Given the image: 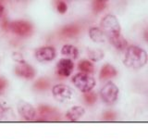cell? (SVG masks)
Wrapping results in <instances>:
<instances>
[{"mask_svg":"<svg viewBox=\"0 0 148 139\" xmlns=\"http://www.w3.org/2000/svg\"><path fill=\"white\" fill-rule=\"evenodd\" d=\"M39 120H58L60 119L59 111L54 107L48 105H42L38 108Z\"/></svg>","mask_w":148,"mask_h":139,"instance_id":"ba28073f","label":"cell"},{"mask_svg":"<svg viewBox=\"0 0 148 139\" xmlns=\"http://www.w3.org/2000/svg\"><path fill=\"white\" fill-rule=\"evenodd\" d=\"M85 113V109L81 106H73L66 112L67 120L71 122H76L80 120Z\"/></svg>","mask_w":148,"mask_h":139,"instance_id":"7c38bea8","label":"cell"},{"mask_svg":"<svg viewBox=\"0 0 148 139\" xmlns=\"http://www.w3.org/2000/svg\"><path fill=\"white\" fill-rule=\"evenodd\" d=\"M81 32L80 26L76 24H69L63 27L61 31H60V34L63 37H67V38H73L76 37Z\"/></svg>","mask_w":148,"mask_h":139,"instance_id":"4fadbf2b","label":"cell"},{"mask_svg":"<svg viewBox=\"0 0 148 139\" xmlns=\"http://www.w3.org/2000/svg\"><path fill=\"white\" fill-rule=\"evenodd\" d=\"M104 56V52L100 49H88V57L92 61H99Z\"/></svg>","mask_w":148,"mask_h":139,"instance_id":"d6986e66","label":"cell"},{"mask_svg":"<svg viewBox=\"0 0 148 139\" xmlns=\"http://www.w3.org/2000/svg\"><path fill=\"white\" fill-rule=\"evenodd\" d=\"M101 30L104 32L106 36H108L109 41L116 39L119 37L120 32H121V28H120V24L118 21V19L116 16L111 15V14H108L106 15L100 22Z\"/></svg>","mask_w":148,"mask_h":139,"instance_id":"7a4b0ae2","label":"cell"},{"mask_svg":"<svg viewBox=\"0 0 148 139\" xmlns=\"http://www.w3.org/2000/svg\"><path fill=\"white\" fill-rule=\"evenodd\" d=\"M74 69V63L71 59L63 58L58 60L57 64V74L59 77L67 78L71 75Z\"/></svg>","mask_w":148,"mask_h":139,"instance_id":"30bf717a","label":"cell"},{"mask_svg":"<svg viewBox=\"0 0 148 139\" xmlns=\"http://www.w3.org/2000/svg\"><path fill=\"white\" fill-rule=\"evenodd\" d=\"M13 59L15 60V61H17L18 62V63H22V62H24L25 60H24V58H22V55L21 54V53H18V52H15V53H13Z\"/></svg>","mask_w":148,"mask_h":139,"instance_id":"d4e9b609","label":"cell"},{"mask_svg":"<svg viewBox=\"0 0 148 139\" xmlns=\"http://www.w3.org/2000/svg\"><path fill=\"white\" fill-rule=\"evenodd\" d=\"M34 57L40 62L52 61L57 57V51L53 46H42V47H39L35 50Z\"/></svg>","mask_w":148,"mask_h":139,"instance_id":"52a82bcc","label":"cell"},{"mask_svg":"<svg viewBox=\"0 0 148 139\" xmlns=\"http://www.w3.org/2000/svg\"><path fill=\"white\" fill-rule=\"evenodd\" d=\"M6 111H7L6 109L0 104V120H2L5 117V115H6Z\"/></svg>","mask_w":148,"mask_h":139,"instance_id":"4316f807","label":"cell"},{"mask_svg":"<svg viewBox=\"0 0 148 139\" xmlns=\"http://www.w3.org/2000/svg\"><path fill=\"white\" fill-rule=\"evenodd\" d=\"M52 94L56 100L58 102H64L71 98L73 91L69 85L60 83V85H54L52 88Z\"/></svg>","mask_w":148,"mask_h":139,"instance_id":"8992f818","label":"cell"},{"mask_svg":"<svg viewBox=\"0 0 148 139\" xmlns=\"http://www.w3.org/2000/svg\"><path fill=\"white\" fill-rule=\"evenodd\" d=\"M9 30H10L14 34L18 36H29L32 32L34 28L32 25L29 21H14L9 23Z\"/></svg>","mask_w":148,"mask_h":139,"instance_id":"5b68a950","label":"cell"},{"mask_svg":"<svg viewBox=\"0 0 148 139\" xmlns=\"http://www.w3.org/2000/svg\"><path fill=\"white\" fill-rule=\"evenodd\" d=\"M106 7V1L104 0H95L92 3V8L94 12L99 13L101 11H103Z\"/></svg>","mask_w":148,"mask_h":139,"instance_id":"44dd1931","label":"cell"},{"mask_svg":"<svg viewBox=\"0 0 148 139\" xmlns=\"http://www.w3.org/2000/svg\"><path fill=\"white\" fill-rule=\"evenodd\" d=\"M148 56L145 50L138 45H130L126 50L123 62L129 68L140 69L147 63Z\"/></svg>","mask_w":148,"mask_h":139,"instance_id":"6da1fadb","label":"cell"},{"mask_svg":"<svg viewBox=\"0 0 148 139\" xmlns=\"http://www.w3.org/2000/svg\"><path fill=\"white\" fill-rule=\"evenodd\" d=\"M117 73H118V72L114 66H112L111 64L106 63L101 68V71L99 73V78H100V80H106V79L115 77L117 75Z\"/></svg>","mask_w":148,"mask_h":139,"instance_id":"5bb4252c","label":"cell"},{"mask_svg":"<svg viewBox=\"0 0 148 139\" xmlns=\"http://www.w3.org/2000/svg\"><path fill=\"white\" fill-rule=\"evenodd\" d=\"M72 83L81 92L87 93L95 86V80L89 74L78 72L72 77Z\"/></svg>","mask_w":148,"mask_h":139,"instance_id":"3957f363","label":"cell"},{"mask_svg":"<svg viewBox=\"0 0 148 139\" xmlns=\"http://www.w3.org/2000/svg\"><path fill=\"white\" fill-rule=\"evenodd\" d=\"M15 73L18 77H21L23 79H28V80H31V79H32L36 75L35 69L29 63H27L26 61L22 63H18L17 65L15 67Z\"/></svg>","mask_w":148,"mask_h":139,"instance_id":"8fae6325","label":"cell"},{"mask_svg":"<svg viewBox=\"0 0 148 139\" xmlns=\"http://www.w3.org/2000/svg\"><path fill=\"white\" fill-rule=\"evenodd\" d=\"M50 87V82L45 78L38 79L34 85V88L36 91H45Z\"/></svg>","mask_w":148,"mask_h":139,"instance_id":"ac0fdd59","label":"cell"},{"mask_svg":"<svg viewBox=\"0 0 148 139\" xmlns=\"http://www.w3.org/2000/svg\"><path fill=\"white\" fill-rule=\"evenodd\" d=\"M61 54L62 56L67 57L69 59H76L79 56V50L76 46L72 45H65L61 48Z\"/></svg>","mask_w":148,"mask_h":139,"instance_id":"9a60e30c","label":"cell"},{"mask_svg":"<svg viewBox=\"0 0 148 139\" xmlns=\"http://www.w3.org/2000/svg\"><path fill=\"white\" fill-rule=\"evenodd\" d=\"M110 43L119 50H123V49L126 48L127 45H128L127 40L125 39L122 35H120L119 37H118V38H116V39L111 40Z\"/></svg>","mask_w":148,"mask_h":139,"instance_id":"ffe728a7","label":"cell"},{"mask_svg":"<svg viewBox=\"0 0 148 139\" xmlns=\"http://www.w3.org/2000/svg\"><path fill=\"white\" fill-rule=\"evenodd\" d=\"M56 8H57L58 12L60 14H65L68 10V5L64 1H58L56 3Z\"/></svg>","mask_w":148,"mask_h":139,"instance_id":"603a6c76","label":"cell"},{"mask_svg":"<svg viewBox=\"0 0 148 139\" xmlns=\"http://www.w3.org/2000/svg\"><path fill=\"white\" fill-rule=\"evenodd\" d=\"M83 99H84L87 105H94L97 100V96L92 91L83 93Z\"/></svg>","mask_w":148,"mask_h":139,"instance_id":"7402d4cb","label":"cell"},{"mask_svg":"<svg viewBox=\"0 0 148 139\" xmlns=\"http://www.w3.org/2000/svg\"><path fill=\"white\" fill-rule=\"evenodd\" d=\"M119 90L118 86L112 82L106 83V85L101 88L100 90V96L101 98L106 104L112 105L114 104L118 99Z\"/></svg>","mask_w":148,"mask_h":139,"instance_id":"277c9868","label":"cell"},{"mask_svg":"<svg viewBox=\"0 0 148 139\" xmlns=\"http://www.w3.org/2000/svg\"><path fill=\"white\" fill-rule=\"evenodd\" d=\"M143 37H145V39L148 42V29H146L143 32Z\"/></svg>","mask_w":148,"mask_h":139,"instance_id":"f1b7e54d","label":"cell"},{"mask_svg":"<svg viewBox=\"0 0 148 139\" xmlns=\"http://www.w3.org/2000/svg\"><path fill=\"white\" fill-rule=\"evenodd\" d=\"M115 118H116V113L114 111L108 110V111H106V112L103 114V120H112Z\"/></svg>","mask_w":148,"mask_h":139,"instance_id":"cb8c5ba5","label":"cell"},{"mask_svg":"<svg viewBox=\"0 0 148 139\" xmlns=\"http://www.w3.org/2000/svg\"><path fill=\"white\" fill-rule=\"evenodd\" d=\"M89 36L92 39V41H94L95 43H104L105 42V34L100 28L97 27L90 28Z\"/></svg>","mask_w":148,"mask_h":139,"instance_id":"2e32d148","label":"cell"},{"mask_svg":"<svg viewBox=\"0 0 148 139\" xmlns=\"http://www.w3.org/2000/svg\"><path fill=\"white\" fill-rule=\"evenodd\" d=\"M8 86V81L3 77H0V93H2Z\"/></svg>","mask_w":148,"mask_h":139,"instance_id":"484cf974","label":"cell"},{"mask_svg":"<svg viewBox=\"0 0 148 139\" xmlns=\"http://www.w3.org/2000/svg\"><path fill=\"white\" fill-rule=\"evenodd\" d=\"M18 111L21 117L25 120L31 122L36 119V110L34 109V106L24 100H21L18 103Z\"/></svg>","mask_w":148,"mask_h":139,"instance_id":"9c48e42d","label":"cell"},{"mask_svg":"<svg viewBox=\"0 0 148 139\" xmlns=\"http://www.w3.org/2000/svg\"><path fill=\"white\" fill-rule=\"evenodd\" d=\"M4 10H5V8H4V6L3 5L0 3V18L2 17V15H3V13H4Z\"/></svg>","mask_w":148,"mask_h":139,"instance_id":"83f0119b","label":"cell"},{"mask_svg":"<svg viewBox=\"0 0 148 139\" xmlns=\"http://www.w3.org/2000/svg\"><path fill=\"white\" fill-rule=\"evenodd\" d=\"M78 70L81 71V72L82 73L91 74V73H94L95 72V66H94V64L92 63L91 60L82 59L78 64Z\"/></svg>","mask_w":148,"mask_h":139,"instance_id":"e0dca14e","label":"cell"}]
</instances>
